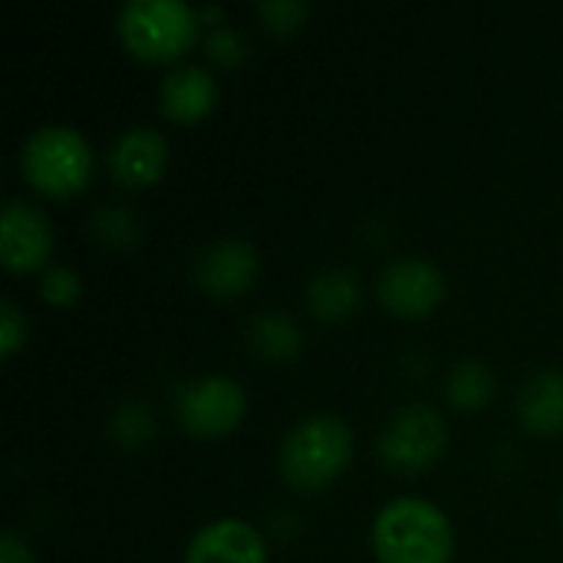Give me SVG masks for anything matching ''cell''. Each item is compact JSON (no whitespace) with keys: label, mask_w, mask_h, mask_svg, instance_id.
I'll list each match as a JSON object with an SVG mask.
<instances>
[{"label":"cell","mask_w":563,"mask_h":563,"mask_svg":"<svg viewBox=\"0 0 563 563\" xmlns=\"http://www.w3.org/2000/svg\"><path fill=\"white\" fill-rule=\"evenodd\" d=\"M214 96H218V82L211 69H205L201 63H175L158 82V106L165 115L178 122L201 119L214 106Z\"/></svg>","instance_id":"cell-12"},{"label":"cell","mask_w":563,"mask_h":563,"mask_svg":"<svg viewBox=\"0 0 563 563\" xmlns=\"http://www.w3.org/2000/svg\"><path fill=\"white\" fill-rule=\"evenodd\" d=\"M40 294L53 303H73L79 297V274L69 264H46L40 274Z\"/></svg>","instance_id":"cell-20"},{"label":"cell","mask_w":563,"mask_h":563,"mask_svg":"<svg viewBox=\"0 0 563 563\" xmlns=\"http://www.w3.org/2000/svg\"><path fill=\"white\" fill-rule=\"evenodd\" d=\"M369 538L379 563H449L455 548L449 515L419 495L386 501L373 518Z\"/></svg>","instance_id":"cell-1"},{"label":"cell","mask_w":563,"mask_h":563,"mask_svg":"<svg viewBox=\"0 0 563 563\" xmlns=\"http://www.w3.org/2000/svg\"><path fill=\"white\" fill-rule=\"evenodd\" d=\"M376 297L396 317H426L445 297V274L426 257H396L379 271Z\"/></svg>","instance_id":"cell-7"},{"label":"cell","mask_w":563,"mask_h":563,"mask_svg":"<svg viewBox=\"0 0 563 563\" xmlns=\"http://www.w3.org/2000/svg\"><path fill=\"white\" fill-rule=\"evenodd\" d=\"M363 287L350 267H323L307 280V310L327 323L350 317L360 307Z\"/></svg>","instance_id":"cell-14"},{"label":"cell","mask_w":563,"mask_h":563,"mask_svg":"<svg viewBox=\"0 0 563 563\" xmlns=\"http://www.w3.org/2000/svg\"><path fill=\"white\" fill-rule=\"evenodd\" d=\"M191 277L201 290L214 297H234L247 290V284L257 277V251L244 238L208 241L191 257Z\"/></svg>","instance_id":"cell-9"},{"label":"cell","mask_w":563,"mask_h":563,"mask_svg":"<svg viewBox=\"0 0 563 563\" xmlns=\"http://www.w3.org/2000/svg\"><path fill=\"white\" fill-rule=\"evenodd\" d=\"M23 340H26V317L13 297H3L0 300V353L13 356Z\"/></svg>","instance_id":"cell-22"},{"label":"cell","mask_w":563,"mask_h":563,"mask_svg":"<svg viewBox=\"0 0 563 563\" xmlns=\"http://www.w3.org/2000/svg\"><path fill=\"white\" fill-rule=\"evenodd\" d=\"M115 26L135 56L168 59L195 43L201 20L198 7L185 0H122Z\"/></svg>","instance_id":"cell-4"},{"label":"cell","mask_w":563,"mask_h":563,"mask_svg":"<svg viewBox=\"0 0 563 563\" xmlns=\"http://www.w3.org/2000/svg\"><path fill=\"white\" fill-rule=\"evenodd\" d=\"M353 455V432L336 412L300 416L280 439L277 468L297 492H317L330 485Z\"/></svg>","instance_id":"cell-2"},{"label":"cell","mask_w":563,"mask_h":563,"mask_svg":"<svg viewBox=\"0 0 563 563\" xmlns=\"http://www.w3.org/2000/svg\"><path fill=\"white\" fill-rule=\"evenodd\" d=\"M492 393H495V373L488 369V363L475 356L459 360L445 376V396L459 409H478L492 399Z\"/></svg>","instance_id":"cell-16"},{"label":"cell","mask_w":563,"mask_h":563,"mask_svg":"<svg viewBox=\"0 0 563 563\" xmlns=\"http://www.w3.org/2000/svg\"><path fill=\"white\" fill-rule=\"evenodd\" d=\"M518 419L528 432L554 435L563 429V373L558 366L534 369L518 389Z\"/></svg>","instance_id":"cell-13"},{"label":"cell","mask_w":563,"mask_h":563,"mask_svg":"<svg viewBox=\"0 0 563 563\" xmlns=\"http://www.w3.org/2000/svg\"><path fill=\"white\" fill-rule=\"evenodd\" d=\"M0 563H33L30 544H26L13 528H7V531L0 534Z\"/></svg>","instance_id":"cell-23"},{"label":"cell","mask_w":563,"mask_h":563,"mask_svg":"<svg viewBox=\"0 0 563 563\" xmlns=\"http://www.w3.org/2000/svg\"><path fill=\"white\" fill-rule=\"evenodd\" d=\"M181 563H267V544L254 525L218 518L191 534Z\"/></svg>","instance_id":"cell-10"},{"label":"cell","mask_w":563,"mask_h":563,"mask_svg":"<svg viewBox=\"0 0 563 563\" xmlns=\"http://www.w3.org/2000/svg\"><path fill=\"white\" fill-rule=\"evenodd\" d=\"M254 13L274 30V33H290L303 23L307 3L303 0H257Z\"/></svg>","instance_id":"cell-19"},{"label":"cell","mask_w":563,"mask_h":563,"mask_svg":"<svg viewBox=\"0 0 563 563\" xmlns=\"http://www.w3.org/2000/svg\"><path fill=\"white\" fill-rule=\"evenodd\" d=\"M109 432L115 442H122L125 449H139L142 442L152 439L155 426H152V416L142 402H122L112 419H109Z\"/></svg>","instance_id":"cell-18"},{"label":"cell","mask_w":563,"mask_h":563,"mask_svg":"<svg viewBox=\"0 0 563 563\" xmlns=\"http://www.w3.org/2000/svg\"><path fill=\"white\" fill-rule=\"evenodd\" d=\"M449 445V422L445 416L429 402H409L396 409L376 439V452L386 468L416 475L429 468Z\"/></svg>","instance_id":"cell-5"},{"label":"cell","mask_w":563,"mask_h":563,"mask_svg":"<svg viewBox=\"0 0 563 563\" xmlns=\"http://www.w3.org/2000/svg\"><path fill=\"white\" fill-rule=\"evenodd\" d=\"M89 231L96 241H102L109 247H122V244L135 241L139 221L125 205H96L89 214Z\"/></svg>","instance_id":"cell-17"},{"label":"cell","mask_w":563,"mask_h":563,"mask_svg":"<svg viewBox=\"0 0 563 563\" xmlns=\"http://www.w3.org/2000/svg\"><path fill=\"white\" fill-rule=\"evenodd\" d=\"M20 175L46 195H73L92 172V148L69 122H43L20 145Z\"/></svg>","instance_id":"cell-3"},{"label":"cell","mask_w":563,"mask_h":563,"mask_svg":"<svg viewBox=\"0 0 563 563\" xmlns=\"http://www.w3.org/2000/svg\"><path fill=\"white\" fill-rule=\"evenodd\" d=\"M165 158H168L165 135L155 125H145V122L122 129L112 139L109 152H106V165H109L112 178L129 185V188L152 185L162 175Z\"/></svg>","instance_id":"cell-11"},{"label":"cell","mask_w":563,"mask_h":563,"mask_svg":"<svg viewBox=\"0 0 563 563\" xmlns=\"http://www.w3.org/2000/svg\"><path fill=\"white\" fill-rule=\"evenodd\" d=\"M244 416V389L238 379L211 373L175 393V419L191 435H221Z\"/></svg>","instance_id":"cell-6"},{"label":"cell","mask_w":563,"mask_h":563,"mask_svg":"<svg viewBox=\"0 0 563 563\" xmlns=\"http://www.w3.org/2000/svg\"><path fill=\"white\" fill-rule=\"evenodd\" d=\"M244 340L261 360H271V363L294 360L300 353V343H303L300 327L284 310H257V313H251V320L244 327Z\"/></svg>","instance_id":"cell-15"},{"label":"cell","mask_w":563,"mask_h":563,"mask_svg":"<svg viewBox=\"0 0 563 563\" xmlns=\"http://www.w3.org/2000/svg\"><path fill=\"white\" fill-rule=\"evenodd\" d=\"M561 518H563V498H561Z\"/></svg>","instance_id":"cell-24"},{"label":"cell","mask_w":563,"mask_h":563,"mask_svg":"<svg viewBox=\"0 0 563 563\" xmlns=\"http://www.w3.org/2000/svg\"><path fill=\"white\" fill-rule=\"evenodd\" d=\"M53 251V224L43 208L26 198H7L0 208V257L7 271L46 267Z\"/></svg>","instance_id":"cell-8"},{"label":"cell","mask_w":563,"mask_h":563,"mask_svg":"<svg viewBox=\"0 0 563 563\" xmlns=\"http://www.w3.org/2000/svg\"><path fill=\"white\" fill-rule=\"evenodd\" d=\"M205 49L211 59L218 63H238L244 56V36L231 26V23H218L208 30L205 36Z\"/></svg>","instance_id":"cell-21"}]
</instances>
